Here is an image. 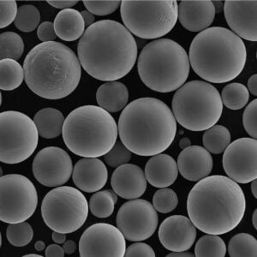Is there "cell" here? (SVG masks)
Wrapping results in <instances>:
<instances>
[{
	"instance_id": "obj_24",
	"label": "cell",
	"mask_w": 257,
	"mask_h": 257,
	"mask_svg": "<svg viewBox=\"0 0 257 257\" xmlns=\"http://www.w3.org/2000/svg\"><path fill=\"white\" fill-rule=\"evenodd\" d=\"M128 99V90L120 82H107L101 85L96 93L99 106L108 112H117L125 108Z\"/></svg>"
},
{
	"instance_id": "obj_35",
	"label": "cell",
	"mask_w": 257,
	"mask_h": 257,
	"mask_svg": "<svg viewBox=\"0 0 257 257\" xmlns=\"http://www.w3.org/2000/svg\"><path fill=\"white\" fill-rule=\"evenodd\" d=\"M34 237L33 228L29 223L10 224L6 230V237L10 243L15 247L28 245Z\"/></svg>"
},
{
	"instance_id": "obj_19",
	"label": "cell",
	"mask_w": 257,
	"mask_h": 257,
	"mask_svg": "<svg viewBox=\"0 0 257 257\" xmlns=\"http://www.w3.org/2000/svg\"><path fill=\"white\" fill-rule=\"evenodd\" d=\"M147 182L144 171L138 166L128 163L117 167L111 178L114 192L127 200L143 196L147 190Z\"/></svg>"
},
{
	"instance_id": "obj_28",
	"label": "cell",
	"mask_w": 257,
	"mask_h": 257,
	"mask_svg": "<svg viewBox=\"0 0 257 257\" xmlns=\"http://www.w3.org/2000/svg\"><path fill=\"white\" fill-rule=\"evenodd\" d=\"M117 202V195L113 190H99L91 196L88 206L93 215L99 219H105L113 213Z\"/></svg>"
},
{
	"instance_id": "obj_30",
	"label": "cell",
	"mask_w": 257,
	"mask_h": 257,
	"mask_svg": "<svg viewBox=\"0 0 257 257\" xmlns=\"http://www.w3.org/2000/svg\"><path fill=\"white\" fill-rule=\"evenodd\" d=\"M221 99L224 105L231 110H239L247 105L249 99L248 88L242 83L233 82L223 88Z\"/></svg>"
},
{
	"instance_id": "obj_47",
	"label": "cell",
	"mask_w": 257,
	"mask_h": 257,
	"mask_svg": "<svg viewBox=\"0 0 257 257\" xmlns=\"http://www.w3.org/2000/svg\"><path fill=\"white\" fill-rule=\"evenodd\" d=\"M63 248H64V252H65L66 254H73L74 252L76 251V242L72 241V240H68L66 242H64Z\"/></svg>"
},
{
	"instance_id": "obj_7",
	"label": "cell",
	"mask_w": 257,
	"mask_h": 257,
	"mask_svg": "<svg viewBox=\"0 0 257 257\" xmlns=\"http://www.w3.org/2000/svg\"><path fill=\"white\" fill-rule=\"evenodd\" d=\"M140 78L148 88L160 93L178 90L188 79L190 60L184 47L170 39L149 42L138 63Z\"/></svg>"
},
{
	"instance_id": "obj_20",
	"label": "cell",
	"mask_w": 257,
	"mask_h": 257,
	"mask_svg": "<svg viewBox=\"0 0 257 257\" xmlns=\"http://www.w3.org/2000/svg\"><path fill=\"white\" fill-rule=\"evenodd\" d=\"M215 9L210 0H184L178 6V20L184 29L202 32L213 24Z\"/></svg>"
},
{
	"instance_id": "obj_1",
	"label": "cell",
	"mask_w": 257,
	"mask_h": 257,
	"mask_svg": "<svg viewBox=\"0 0 257 257\" xmlns=\"http://www.w3.org/2000/svg\"><path fill=\"white\" fill-rule=\"evenodd\" d=\"M77 54L89 76L114 82L132 71L138 59V45L123 24L101 20L85 30L78 42Z\"/></svg>"
},
{
	"instance_id": "obj_39",
	"label": "cell",
	"mask_w": 257,
	"mask_h": 257,
	"mask_svg": "<svg viewBox=\"0 0 257 257\" xmlns=\"http://www.w3.org/2000/svg\"><path fill=\"white\" fill-rule=\"evenodd\" d=\"M257 99L252 100L249 103L242 115V124L251 138L256 139L257 138Z\"/></svg>"
},
{
	"instance_id": "obj_32",
	"label": "cell",
	"mask_w": 257,
	"mask_h": 257,
	"mask_svg": "<svg viewBox=\"0 0 257 257\" xmlns=\"http://www.w3.org/2000/svg\"><path fill=\"white\" fill-rule=\"evenodd\" d=\"M228 254L231 257H256V239L250 234L235 235L228 244Z\"/></svg>"
},
{
	"instance_id": "obj_17",
	"label": "cell",
	"mask_w": 257,
	"mask_h": 257,
	"mask_svg": "<svg viewBox=\"0 0 257 257\" xmlns=\"http://www.w3.org/2000/svg\"><path fill=\"white\" fill-rule=\"evenodd\" d=\"M223 12L235 35L247 41H257L256 0H227Z\"/></svg>"
},
{
	"instance_id": "obj_14",
	"label": "cell",
	"mask_w": 257,
	"mask_h": 257,
	"mask_svg": "<svg viewBox=\"0 0 257 257\" xmlns=\"http://www.w3.org/2000/svg\"><path fill=\"white\" fill-rule=\"evenodd\" d=\"M125 250L123 233L107 223L91 225L79 241V254L82 257H122Z\"/></svg>"
},
{
	"instance_id": "obj_15",
	"label": "cell",
	"mask_w": 257,
	"mask_h": 257,
	"mask_svg": "<svg viewBox=\"0 0 257 257\" xmlns=\"http://www.w3.org/2000/svg\"><path fill=\"white\" fill-rule=\"evenodd\" d=\"M228 178L237 184H248L257 178V141L240 138L228 145L223 155Z\"/></svg>"
},
{
	"instance_id": "obj_37",
	"label": "cell",
	"mask_w": 257,
	"mask_h": 257,
	"mask_svg": "<svg viewBox=\"0 0 257 257\" xmlns=\"http://www.w3.org/2000/svg\"><path fill=\"white\" fill-rule=\"evenodd\" d=\"M132 153L123 145L122 142H116L112 149L104 155L105 163L109 167L117 168L128 163L132 160Z\"/></svg>"
},
{
	"instance_id": "obj_54",
	"label": "cell",
	"mask_w": 257,
	"mask_h": 257,
	"mask_svg": "<svg viewBox=\"0 0 257 257\" xmlns=\"http://www.w3.org/2000/svg\"><path fill=\"white\" fill-rule=\"evenodd\" d=\"M252 224L254 225V229H257V210L255 209L253 214V218H252Z\"/></svg>"
},
{
	"instance_id": "obj_25",
	"label": "cell",
	"mask_w": 257,
	"mask_h": 257,
	"mask_svg": "<svg viewBox=\"0 0 257 257\" xmlns=\"http://www.w3.org/2000/svg\"><path fill=\"white\" fill-rule=\"evenodd\" d=\"M54 30L58 37L64 41L81 38L85 32V23L81 12L74 9L63 10L54 20Z\"/></svg>"
},
{
	"instance_id": "obj_2",
	"label": "cell",
	"mask_w": 257,
	"mask_h": 257,
	"mask_svg": "<svg viewBox=\"0 0 257 257\" xmlns=\"http://www.w3.org/2000/svg\"><path fill=\"white\" fill-rule=\"evenodd\" d=\"M245 210L246 199L242 188L225 176L202 178L188 196L190 221L205 233L230 232L242 221Z\"/></svg>"
},
{
	"instance_id": "obj_16",
	"label": "cell",
	"mask_w": 257,
	"mask_h": 257,
	"mask_svg": "<svg viewBox=\"0 0 257 257\" xmlns=\"http://www.w3.org/2000/svg\"><path fill=\"white\" fill-rule=\"evenodd\" d=\"M32 170L40 184L47 187H59L69 181L73 172V164L64 149L47 147L35 156Z\"/></svg>"
},
{
	"instance_id": "obj_48",
	"label": "cell",
	"mask_w": 257,
	"mask_h": 257,
	"mask_svg": "<svg viewBox=\"0 0 257 257\" xmlns=\"http://www.w3.org/2000/svg\"><path fill=\"white\" fill-rule=\"evenodd\" d=\"M52 237H53V241L56 243H58V244L64 243L65 242V240H66V235H65V233L58 232V231H54L53 235H52Z\"/></svg>"
},
{
	"instance_id": "obj_45",
	"label": "cell",
	"mask_w": 257,
	"mask_h": 257,
	"mask_svg": "<svg viewBox=\"0 0 257 257\" xmlns=\"http://www.w3.org/2000/svg\"><path fill=\"white\" fill-rule=\"evenodd\" d=\"M81 14H82L83 20H84L85 27H88H88L92 26L94 24L95 18L91 12H88V11H82Z\"/></svg>"
},
{
	"instance_id": "obj_21",
	"label": "cell",
	"mask_w": 257,
	"mask_h": 257,
	"mask_svg": "<svg viewBox=\"0 0 257 257\" xmlns=\"http://www.w3.org/2000/svg\"><path fill=\"white\" fill-rule=\"evenodd\" d=\"M178 172L189 181H200L208 177L213 169V158L207 149L201 146H190L178 155Z\"/></svg>"
},
{
	"instance_id": "obj_12",
	"label": "cell",
	"mask_w": 257,
	"mask_h": 257,
	"mask_svg": "<svg viewBox=\"0 0 257 257\" xmlns=\"http://www.w3.org/2000/svg\"><path fill=\"white\" fill-rule=\"evenodd\" d=\"M0 219L6 224L24 222L35 213L38 194L29 178L20 174L2 176Z\"/></svg>"
},
{
	"instance_id": "obj_49",
	"label": "cell",
	"mask_w": 257,
	"mask_h": 257,
	"mask_svg": "<svg viewBox=\"0 0 257 257\" xmlns=\"http://www.w3.org/2000/svg\"><path fill=\"white\" fill-rule=\"evenodd\" d=\"M195 254H191L190 252L186 251H178L173 252L167 254V257H192Z\"/></svg>"
},
{
	"instance_id": "obj_13",
	"label": "cell",
	"mask_w": 257,
	"mask_h": 257,
	"mask_svg": "<svg viewBox=\"0 0 257 257\" xmlns=\"http://www.w3.org/2000/svg\"><path fill=\"white\" fill-rule=\"evenodd\" d=\"M116 222L125 239L141 242L155 233L158 226V213L146 200L133 199L120 207Z\"/></svg>"
},
{
	"instance_id": "obj_33",
	"label": "cell",
	"mask_w": 257,
	"mask_h": 257,
	"mask_svg": "<svg viewBox=\"0 0 257 257\" xmlns=\"http://www.w3.org/2000/svg\"><path fill=\"white\" fill-rule=\"evenodd\" d=\"M1 59H20L24 51V44L20 35L15 32H4L0 35Z\"/></svg>"
},
{
	"instance_id": "obj_40",
	"label": "cell",
	"mask_w": 257,
	"mask_h": 257,
	"mask_svg": "<svg viewBox=\"0 0 257 257\" xmlns=\"http://www.w3.org/2000/svg\"><path fill=\"white\" fill-rule=\"evenodd\" d=\"M0 28L4 29L15 22L18 16V5L15 0H1L0 2Z\"/></svg>"
},
{
	"instance_id": "obj_50",
	"label": "cell",
	"mask_w": 257,
	"mask_h": 257,
	"mask_svg": "<svg viewBox=\"0 0 257 257\" xmlns=\"http://www.w3.org/2000/svg\"><path fill=\"white\" fill-rule=\"evenodd\" d=\"M213 6L215 9V13H220L224 9V2L223 1H213Z\"/></svg>"
},
{
	"instance_id": "obj_26",
	"label": "cell",
	"mask_w": 257,
	"mask_h": 257,
	"mask_svg": "<svg viewBox=\"0 0 257 257\" xmlns=\"http://www.w3.org/2000/svg\"><path fill=\"white\" fill-rule=\"evenodd\" d=\"M64 115L55 108L41 109L35 114L34 122L38 130L39 136L46 139L58 138L63 133Z\"/></svg>"
},
{
	"instance_id": "obj_3",
	"label": "cell",
	"mask_w": 257,
	"mask_h": 257,
	"mask_svg": "<svg viewBox=\"0 0 257 257\" xmlns=\"http://www.w3.org/2000/svg\"><path fill=\"white\" fill-rule=\"evenodd\" d=\"M123 145L139 156H155L169 148L177 134V121L161 99L145 97L126 105L117 124Z\"/></svg>"
},
{
	"instance_id": "obj_31",
	"label": "cell",
	"mask_w": 257,
	"mask_h": 257,
	"mask_svg": "<svg viewBox=\"0 0 257 257\" xmlns=\"http://www.w3.org/2000/svg\"><path fill=\"white\" fill-rule=\"evenodd\" d=\"M225 254L226 246L219 235H205L197 241L195 247L196 257H224Z\"/></svg>"
},
{
	"instance_id": "obj_41",
	"label": "cell",
	"mask_w": 257,
	"mask_h": 257,
	"mask_svg": "<svg viewBox=\"0 0 257 257\" xmlns=\"http://www.w3.org/2000/svg\"><path fill=\"white\" fill-rule=\"evenodd\" d=\"M126 257H155V253L151 246L145 242H136L126 248Z\"/></svg>"
},
{
	"instance_id": "obj_52",
	"label": "cell",
	"mask_w": 257,
	"mask_h": 257,
	"mask_svg": "<svg viewBox=\"0 0 257 257\" xmlns=\"http://www.w3.org/2000/svg\"><path fill=\"white\" fill-rule=\"evenodd\" d=\"M35 248L37 251H42V250H44L45 248H46V244H45V242H42V241H37V242H35Z\"/></svg>"
},
{
	"instance_id": "obj_55",
	"label": "cell",
	"mask_w": 257,
	"mask_h": 257,
	"mask_svg": "<svg viewBox=\"0 0 257 257\" xmlns=\"http://www.w3.org/2000/svg\"><path fill=\"white\" fill-rule=\"evenodd\" d=\"M41 257V254H25L24 257Z\"/></svg>"
},
{
	"instance_id": "obj_5",
	"label": "cell",
	"mask_w": 257,
	"mask_h": 257,
	"mask_svg": "<svg viewBox=\"0 0 257 257\" xmlns=\"http://www.w3.org/2000/svg\"><path fill=\"white\" fill-rule=\"evenodd\" d=\"M247 51L242 39L222 27L199 33L190 47L189 60L201 78L225 83L237 78L245 67Z\"/></svg>"
},
{
	"instance_id": "obj_42",
	"label": "cell",
	"mask_w": 257,
	"mask_h": 257,
	"mask_svg": "<svg viewBox=\"0 0 257 257\" xmlns=\"http://www.w3.org/2000/svg\"><path fill=\"white\" fill-rule=\"evenodd\" d=\"M37 36L42 42H51L57 38L54 24L51 22H45L38 27Z\"/></svg>"
},
{
	"instance_id": "obj_51",
	"label": "cell",
	"mask_w": 257,
	"mask_h": 257,
	"mask_svg": "<svg viewBox=\"0 0 257 257\" xmlns=\"http://www.w3.org/2000/svg\"><path fill=\"white\" fill-rule=\"evenodd\" d=\"M190 145H191V142H190V139L187 138H182L180 142H179V147H180L182 149H186L188 147H190Z\"/></svg>"
},
{
	"instance_id": "obj_27",
	"label": "cell",
	"mask_w": 257,
	"mask_h": 257,
	"mask_svg": "<svg viewBox=\"0 0 257 257\" xmlns=\"http://www.w3.org/2000/svg\"><path fill=\"white\" fill-rule=\"evenodd\" d=\"M1 82L0 88L2 90L12 91L19 88L25 79L24 67L14 59H1Z\"/></svg>"
},
{
	"instance_id": "obj_36",
	"label": "cell",
	"mask_w": 257,
	"mask_h": 257,
	"mask_svg": "<svg viewBox=\"0 0 257 257\" xmlns=\"http://www.w3.org/2000/svg\"><path fill=\"white\" fill-rule=\"evenodd\" d=\"M178 204V197L174 190L168 188H161L157 190L153 197V205L160 213L173 212Z\"/></svg>"
},
{
	"instance_id": "obj_6",
	"label": "cell",
	"mask_w": 257,
	"mask_h": 257,
	"mask_svg": "<svg viewBox=\"0 0 257 257\" xmlns=\"http://www.w3.org/2000/svg\"><path fill=\"white\" fill-rule=\"evenodd\" d=\"M62 134L64 144L73 154L98 158L112 149L118 130L110 112L97 105H82L68 115Z\"/></svg>"
},
{
	"instance_id": "obj_11",
	"label": "cell",
	"mask_w": 257,
	"mask_h": 257,
	"mask_svg": "<svg viewBox=\"0 0 257 257\" xmlns=\"http://www.w3.org/2000/svg\"><path fill=\"white\" fill-rule=\"evenodd\" d=\"M2 163L19 164L35 153L38 146L39 132L34 120L26 114L6 111L0 114Z\"/></svg>"
},
{
	"instance_id": "obj_44",
	"label": "cell",
	"mask_w": 257,
	"mask_h": 257,
	"mask_svg": "<svg viewBox=\"0 0 257 257\" xmlns=\"http://www.w3.org/2000/svg\"><path fill=\"white\" fill-rule=\"evenodd\" d=\"M65 252L64 248L59 245L58 243L55 244H50L46 249L45 254L47 257H64Z\"/></svg>"
},
{
	"instance_id": "obj_38",
	"label": "cell",
	"mask_w": 257,
	"mask_h": 257,
	"mask_svg": "<svg viewBox=\"0 0 257 257\" xmlns=\"http://www.w3.org/2000/svg\"><path fill=\"white\" fill-rule=\"evenodd\" d=\"M84 6L88 12H91L93 15L107 16L113 13L121 5V1L118 0H101V1H91L85 0L83 1Z\"/></svg>"
},
{
	"instance_id": "obj_4",
	"label": "cell",
	"mask_w": 257,
	"mask_h": 257,
	"mask_svg": "<svg viewBox=\"0 0 257 257\" xmlns=\"http://www.w3.org/2000/svg\"><path fill=\"white\" fill-rule=\"evenodd\" d=\"M24 70L30 90L47 99H63L72 94L82 76L76 53L57 41L35 46L24 59Z\"/></svg>"
},
{
	"instance_id": "obj_18",
	"label": "cell",
	"mask_w": 257,
	"mask_h": 257,
	"mask_svg": "<svg viewBox=\"0 0 257 257\" xmlns=\"http://www.w3.org/2000/svg\"><path fill=\"white\" fill-rule=\"evenodd\" d=\"M159 238L161 244L170 251H187L196 241V226L187 217L173 215L161 224Z\"/></svg>"
},
{
	"instance_id": "obj_9",
	"label": "cell",
	"mask_w": 257,
	"mask_h": 257,
	"mask_svg": "<svg viewBox=\"0 0 257 257\" xmlns=\"http://www.w3.org/2000/svg\"><path fill=\"white\" fill-rule=\"evenodd\" d=\"M120 14L126 29L141 39L155 40L173 30L178 18L175 0H123Z\"/></svg>"
},
{
	"instance_id": "obj_22",
	"label": "cell",
	"mask_w": 257,
	"mask_h": 257,
	"mask_svg": "<svg viewBox=\"0 0 257 257\" xmlns=\"http://www.w3.org/2000/svg\"><path fill=\"white\" fill-rule=\"evenodd\" d=\"M72 178L76 187L87 193L99 191L105 186L108 171L105 164L97 158H83L74 167Z\"/></svg>"
},
{
	"instance_id": "obj_43",
	"label": "cell",
	"mask_w": 257,
	"mask_h": 257,
	"mask_svg": "<svg viewBox=\"0 0 257 257\" xmlns=\"http://www.w3.org/2000/svg\"><path fill=\"white\" fill-rule=\"evenodd\" d=\"M47 3L57 9H70L72 6L78 3L77 0H48Z\"/></svg>"
},
{
	"instance_id": "obj_23",
	"label": "cell",
	"mask_w": 257,
	"mask_h": 257,
	"mask_svg": "<svg viewBox=\"0 0 257 257\" xmlns=\"http://www.w3.org/2000/svg\"><path fill=\"white\" fill-rule=\"evenodd\" d=\"M144 173L147 181L154 187L167 188L178 178V164L172 156L159 154L149 159Z\"/></svg>"
},
{
	"instance_id": "obj_53",
	"label": "cell",
	"mask_w": 257,
	"mask_h": 257,
	"mask_svg": "<svg viewBox=\"0 0 257 257\" xmlns=\"http://www.w3.org/2000/svg\"><path fill=\"white\" fill-rule=\"evenodd\" d=\"M251 191L252 194L254 195V198H257V181L256 179H254L251 182Z\"/></svg>"
},
{
	"instance_id": "obj_46",
	"label": "cell",
	"mask_w": 257,
	"mask_h": 257,
	"mask_svg": "<svg viewBox=\"0 0 257 257\" xmlns=\"http://www.w3.org/2000/svg\"><path fill=\"white\" fill-rule=\"evenodd\" d=\"M248 90L254 96L257 95V76L253 75V76L248 79Z\"/></svg>"
},
{
	"instance_id": "obj_34",
	"label": "cell",
	"mask_w": 257,
	"mask_h": 257,
	"mask_svg": "<svg viewBox=\"0 0 257 257\" xmlns=\"http://www.w3.org/2000/svg\"><path fill=\"white\" fill-rule=\"evenodd\" d=\"M41 14L38 9L31 5H24L18 8L15 26L22 32H32L38 28Z\"/></svg>"
},
{
	"instance_id": "obj_8",
	"label": "cell",
	"mask_w": 257,
	"mask_h": 257,
	"mask_svg": "<svg viewBox=\"0 0 257 257\" xmlns=\"http://www.w3.org/2000/svg\"><path fill=\"white\" fill-rule=\"evenodd\" d=\"M173 112L176 121L184 128L203 132L215 125L221 117L222 99L211 83L194 80L176 91Z\"/></svg>"
},
{
	"instance_id": "obj_10",
	"label": "cell",
	"mask_w": 257,
	"mask_h": 257,
	"mask_svg": "<svg viewBox=\"0 0 257 257\" xmlns=\"http://www.w3.org/2000/svg\"><path fill=\"white\" fill-rule=\"evenodd\" d=\"M88 201L81 190L59 186L47 193L41 204L45 224L53 231L72 233L84 225L88 216Z\"/></svg>"
},
{
	"instance_id": "obj_29",
	"label": "cell",
	"mask_w": 257,
	"mask_h": 257,
	"mask_svg": "<svg viewBox=\"0 0 257 257\" xmlns=\"http://www.w3.org/2000/svg\"><path fill=\"white\" fill-rule=\"evenodd\" d=\"M202 144L208 152L219 155L231 144V134L224 126L213 125L205 132Z\"/></svg>"
}]
</instances>
